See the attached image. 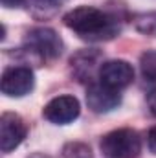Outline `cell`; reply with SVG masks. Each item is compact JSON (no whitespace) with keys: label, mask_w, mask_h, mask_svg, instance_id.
<instances>
[{"label":"cell","mask_w":156,"mask_h":158,"mask_svg":"<svg viewBox=\"0 0 156 158\" xmlns=\"http://www.w3.org/2000/svg\"><path fill=\"white\" fill-rule=\"evenodd\" d=\"M140 68L149 81H156V50L145 52L140 57Z\"/></svg>","instance_id":"obj_10"},{"label":"cell","mask_w":156,"mask_h":158,"mask_svg":"<svg viewBox=\"0 0 156 158\" xmlns=\"http://www.w3.org/2000/svg\"><path fill=\"white\" fill-rule=\"evenodd\" d=\"M4 7H20L26 0H0Z\"/></svg>","instance_id":"obj_14"},{"label":"cell","mask_w":156,"mask_h":158,"mask_svg":"<svg viewBox=\"0 0 156 158\" xmlns=\"http://www.w3.org/2000/svg\"><path fill=\"white\" fill-rule=\"evenodd\" d=\"M28 134L24 119L15 112H4L0 116V149L9 153L17 149Z\"/></svg>","instance_id":"obj_5"},{"label":"cell","mask_w":156,"mask_h":158,"mask_svg":"<svg viewBox=\"0 0 156 158\" xmlns=\"http://www.w3.org/2000/svg\"><path fill=\"white\" fill-rule=\"evenodd\" d=\"M99 147L103 155L110 158H138L142 153V140L132 129H116L101 138Z\"/></svg>","instance_id":"obj_2"},{"label":"cell","mask_w":156,"mask_h":158,"mask_svg":"<svg viewBox=\"0 0 156 158\" xmlns=\"http://www.w3.org/2000/svg\"><path fill=\"white\" fill-rule=\"evenodd\" d=\"M63 22L79 37L88 40H109L116 37V33L119 31L112 17L92 6H79L70 9L63 17Z\"/></svg>","instance_id":"obj_1"},{"label":"cell","mask_w":156,"mask_h":158,"mask_svg":"<svg viewBox=\"0 0 156 158\" xmlns=\"http://www.w3.org/2000/svg\"><path fill=\"white\" fill-rule=\"evenodd\" d=\"M99 81H101V85L114 88V90L127 88L134 81V68L130 63H127L123 59L107 61L99 66Z\"/></svg>","instance_id":"obj_7"},{"label":"cell","mask_w":156,"mask_h":158,"mask_svg":"<svg viewBox=\"0 0 156 158\" xmlns=\"http://www.w3.org/2000/svg\"><path fill=\"white\" fill-rule=\"evenodd\" d=\"M121 103V94L119 90L109 88L105 85H90L86 90V105L92 112L96 114H105L114 110Z\"/></svg>","instance_id":"obj_8"},{"label":"cell","mask_w":156,"mask_h":158,"mask_svg":"<svg viewBox=\"0 0 156 158\" xmlns=\"http://www.w3.org/2000/svg\"><path fill=\"white\" fill-rule=\"evenodd\" d=\"M79 112H81V105L77 98L74 96H57L51 101H48L46 107L42 109V116L55 125H66L77 119Z\"/></svg>","instance_id":"obj_6"},{"label":"cell","mask_w":156,"mask_h":158,"mask_svg":"<svg viewBox=\"0 0 156 158\" xmlns=\"http://www.w3.org/2000/svg\"><path fill=\"white\" fill-rule=\"evenodd\" d=\"M63 2H66V0H30L31 7H33L35 11H40L42 15L53 13L57 7H61Z\"/></svg>","instance_id":"obj_11"},{"label":"cell","mask_w":156,"mask_h":158,"mask_svg":"<svg viewBox=\"0 0 156 158\" xmlns=\"http://www.w3.org/2000/svg\"><path fill=\"white\" fill-rule=\"evenodd\" d=\"M97 57H99V53L90 52V50L79 52L76 57L70 59L74 76L79 77V81H88V77H92V68H94V64H97Z\"/></svg>","instance_id":"obj_9"},{"label":"cell","mask_w":156,"mask_h":158,"mask_svg":"<svg viewBox=\"0 0 156 158\" xmlns=\"http://www.w3.org/2000/svg\"><path fill=\"white\" fill-rule=\"evenodd\" d=\"M147 143H149L151 153L156 155V127H153V129L149 131V134H147Z\"/></svg>","instance_id":"obj_12"},{"label":"cell","mask_w":156,"mask_h":158,"mask_svg":"<svg viewBox=\"0 0 156 158\" xmlns=\"http://www.w3.org/2000/svg\"><path fill=\"white\" fill-rule=\"evenodd\" d=\"M147 105H149V110L156 116V88L149 92V96H147Z\"/></svg>","instance_id":"obj_13"},{"label":"cell","mask_w":156,"mask_h":158,"mask_svg":"<svg viewBox=\"0 0 156 158\" xmlns=\"http://www.w3.org/2000/svg\"><path fill=\"white\" fill-rule=\"evenodd\" d=\"M26 46L40 59H57L63 53V40L51 28H33L26 33Z\"/></svg>","instance_id":"obj_3"},{"label":"cell","mask_w":156,"mask_h":158,"mask_svg":"<svg viewBox=\"0 0 156 158\" xmlns=\"http://www.w3.org/2000/svg\"><path fill=\"white\" fill-rule=\"evenodd\" d=\"M35 86V76L28 66H9L4 70L0 88L7 98H22Z\"/></svg>","instance_id":"obj_4"}]
</instances>
